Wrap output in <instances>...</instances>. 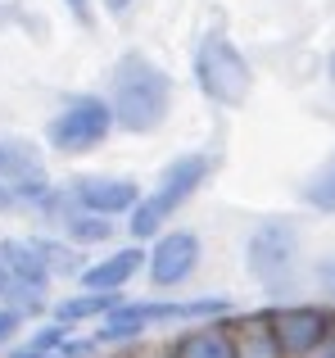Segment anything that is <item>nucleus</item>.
<instances>
[{"mask_svg":"<svg viewBox=\"0 0 335 358\" xmlns=\"http://www.w3.org/2000/svg\"><path fill=\"white\" fill-rule=\"evenodd\" d=\"M109 109L123 131L145 136V131L163 127L168 109H172V78L141 50L123 55L114 69V87H109Z\"/></svg>","mask_w":335,"mask_h":358,"instance_id":"obj_1","label":"nucleus"},{"mask_svg":"<svg viewBox=\"0 0 335 358\" xmlns=\"http://www.w3.org/2000/svg\"><path fill=\"white\" fill-rule=\"evenodd\" d=\"M209 173H213V159L209 155H177L172 164L159 173L154 191L132 209V236L136 241H150L154 231H159L172 213H181V204L191 200L204 182H209Z\"/></svg>","mask_w":335,"mask_h":358,"instance_id":"obj_2","label":"nucleus"},{"mask_svg":"<svg viewBox=\"0 0 335 358\" xmlns=\"http://www.w3.org/2000/svg\"><path fill=\"white\" fill-rule=\"evenodd\" d=\"M191 69H195V87H200L213 105H222V109L245 105L249 87H254V69H249V59L240 55V45L231 41V36H222V32L200 36Z\"/></svg>","mask_w":335,"mask_h":358,"instance_id":"obj_3","label":"nucleus"},{"mask_svg":"<svg viewBox=\"0 0 335 358\" xmlns=\"http://www.w3.org/2000/svg\"><path fill=\"white\" fill-rule=\"evenodd\" d=\"M227 313V299H181V304H118L114 313H105V327L96 331L100 345H118L132 336L150 331V327H168V322H191V317H218Z\"/></svg>","mask_w":335,"mask_h":358,"instance_id":"obj_4","label":"nucleus"},{"mask_svg":"<svg viewBox=\"0 0 335 358\" xmlns=\"http://www.w3.org/2000/svg\"><path fill=\"white\" fill-rule=\"evenodd\" d=\"M114 131V109L100 96H73L64 100V109L50 118L45 136L59 155H87V150L105 145V136Z\"/></svg>","mask_w":335,"mask_h":358,"instance_id":"obj_5","label":"nucleus"},{"mask_svg":"<svg viewBox=\"0 0 335 358\" xmlns=\"http://www.w3.org/2000/svg\"><path fill=\"white\" fill-rule=\"evenodd\" d=\"M295 254H299V227L290 218H263L249 231L245 268L263 286H285L295 272Z\"/></svg>","mask_w":335,"mask_h":358,"instance_id":"obj_6","label":"nucleus"},{"mask_svg":"<svg viewBox=\"0 0 335 358\" xmlns=\"http://www.w3.org/2000/svg\"><path fill=\"white\" fill-rule=\"evenodd\" d=\"M0 186L14 191L18 204H36V209H59V195L45 182V164L27 141H0Z\"/></svg>","mask_w":335,"mask_h":358,"instance_id":"obj_7","label":"nucleus"},{"mask_svg":"<svg viewBox=\"0 0 335 358\" xmlns=\"http://www.w3.org/2000/svg\"><path fill=\"white\" fill-rule=\"evenodd\" d=\"M0 272H5V286L9 295H18L27 308L41 304L45 286H50V268H45L41 250L32 241H5L0 245Z\"/></svg>","mask_w":335,"mask_h":358,"instance_id":"obj_8","label":"nucleus"},{"mask_svg":"<svg viewBox=\"0 0 335 358\" xmlns=\"http://www.w3.org/2000/svg\"><path fill=\"white\" fill-rule=\"evenodd\" d=\"M200 268V236L195 231H168L154 241V250L145 254V272H150V286L172 290L181 281H191V272Z\"/></svg>","mask_w":335,"mask_h":358,"instance_id":"obj_9","label":"nucleus"},{"mask_svg":"<svg viewBox=\"0 0 335 358\" xmlns=\"http://www.w3.org/2000/svg\"><path fill=\"white\" fill-rule=\"evenodd\" d=\"M267 322H272V336L281 345V354H290V358H308L331 336V317L322 308H308V304L276 308V313H267Z\"/></svg>","mask_w":335,"mask_h":358,"instance_id":"obj_10","label":"nucleus"},{"mask_svg":"<svg viewBox=\"0 0 335 358\" xmlns=\"http://www.w3.org/2000/svg\"><path fill=\"white\" fill-rule=\"evenodd\" d=\"M68 200L82 213H96V218H118V213H132L141 204V191L127 177H77L68 186Z\"/></svg>","mask_w":335,"mask_h":358,"instance_id":"obj_11","label":"nucleus"},{"mask_svg":"<svg viewBox=\"0 0 335 358\" xmlns=\"http://www.w3.org/2000/svg\"><path fill=\"white\" fill-rule=\"evenodd\" d=\"M141 268H145V250L127 245V250H118V254H109V259H100V263H91V268H82V290L118 295V290H123Z\"/></svg>","mask_w":335,"mask_h":358,"instance_id":"obj_12","label":"nucleus"},{"mask_svg":"<svg viewBox=\"0 0 335 358\" xmlns=\"http://www.w3.org/2000/svg\"><path fill=\"white\" fill-rule=\"evenodd\" d=\"M172 358H236V341L227 327H195L172 345Z\"/></svg>","mask_w":335,"mask_h":358,"instance_id":"obj_13","label":"nucleus"},{"mask_svg":"<svg viewBox=\"0 0 335 358\" xmlns=\"http://www.w3.org/2000/svg\"><path fill=\"white\" fill-rule=\"evenodd\" d=\"M231 341H236V358H281V345H276L267 317H245Z\"/></svg>","mask_w":335,"mask_h":358,"instance_id":"obj_14","label":"nucleus"},{"mask_svg":"<svg viewBox=\"0 0 335 358\" xmlns=\"http://www.w3.org/2000/svg\"><path fill=\"white\" fill-rule=\"evenodd\" d=\"M114 308H118V295H100V290H87V295H73V299H64V304L54 308V317H59L64 327H73V322H87V317L114 313Z\"/></svg>","mask_w":335,"mask_h":358,"instance_id":"obj_15","label":"nucleus"},{"mask_svg":"<svg viewBox=\"0 0 335 358\" xmlns=\"http://www.w3.org/2000/svg\"><path fill=\"white\" fill-rule=\"evenodd\" d=\"M64 227H68V241H77V245H100V241L114 236V222L109 218H96V213H82V209L64 213Z\"/></svg>","mask_w":335,"mask_h":358,"instance_id":"obj_16","label":"nucleus"},{"mask_svg":"<svg viewBox=\"0 0 335 358\" xmlns=\"http://www.w3.org/2000/svg\"><path fill=\"white\" fill-rule=\"evenodd\" d=\"M304 204H313L318 213H335V155L313 173V182L304 186Z\"/></svg>","mask_w":335,"mask_h":358,"instance_id":"obj_17","label":"nucleus"},{"mask_svg":"<svg viewBox=\"0 0 335 358\" xmlns=\"http://www.w3.org/2000/svg\"><path fill=\"white\" fill-rule=\"evenodd\" d=\"M18 322H23V313H18V308H0V345H9L18 336Z\"/></svg>","mask_w":335,"mask_h":358,"instance_id":"obj_18","label":"nucleus"},{"mask_svg":"<svg viewBox=\"0 0 335 358\" xmlns=\"http://www.w3.org/2000/svg\"><path fill=\"white\" fill-rule=\"evenodd\" d=\"M318 281H322V290H331V295H335V259H327L318 268Z\"/></svg>","mask_w":335,"mask_h":358,"instance_id":"obj_19","label":"nucleus"},{"mask_svg":"<svg viewBox=\"0 0 335 358\" xmlns=\"http://www.w3.org/2000/svg\"><path fill=\"white\" fill-rule=\"evenodd\" d=\"M68 9H73L77 23H91V0H68Z\"/></svg>","mask_w":335,"mask_h":358,"instance_id":"obj_20","label":"nucleus"},{"mask_svg":"<svg viewBox=\"0 0 335 358\" xmlns=\"http://www.w3.org/2000/svg\"><path fill=\"white\" fill-rule=\"evenodd\" d=\"M308 358H335V327H331V336H327V341H322Z\"/></svg>","mask_w":335,"mask_h":358,"instance_id":"obj_21","label":"nucleus"},{"mask_svg":"<svg viewBox=\"0 0 335 358\" xmlns=\"http://www.w3.org/2000/svg\"><path fill=\"white\" fill-rule=\"evenodd\" d=\"M105 9L114 18H127V14H132V0H105Z\"/></svg>","mask_w":335,"mask_h":358,"instance_id":"obj_22","label":"nucleus"},{"mask_svg":"<svg viewBox=\"0 0 335 358\" xmlns=\"http://www.w3.org/2000/svg\"><path fill=\"white\" fill-rule=\"evenodd\" d=\"M331 78H335V55H331Z\"/></svg>","mask_w":335,"mask_h":358,"instance_id":"obj_23","label":"nucleus"},{"mask_svg":"<svg viewBox=\"0 0 335 358\" xmlns=\"http://www.w3.org/2000/svg\"><path fill=\"white\" fill-rule=\"evenodd\" d=\"M0 286H5V272H0Z\"/></svg>","mask_w":335,"mask_h":358,"instance_id":"obj_24","label":"nucleus"}]
</instances>
